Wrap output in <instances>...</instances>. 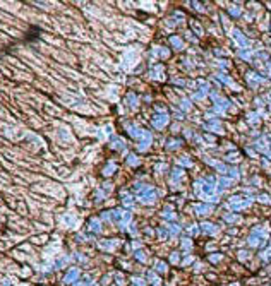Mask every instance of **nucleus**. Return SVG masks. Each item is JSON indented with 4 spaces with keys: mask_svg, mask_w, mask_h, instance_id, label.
Returning a JSON list of instances; mask_svg holds the SVG:
<instances>
[{
    "mask_svg": "<svg viewBox=\"0 0 271 286\" xmlns=\"http://www.w3.org/2000/svg\"><path fill=\"white\" fill-rule=\"evenodd\" d=\"M76 274H77V271H70V272H69V277H67V281H72Z\"/></svg>",
    "mask_w": 271,
    "mask_h": 286,
    "instance_id": "obj_1",
    "label": "nucleus"
}]
</instances>
